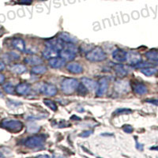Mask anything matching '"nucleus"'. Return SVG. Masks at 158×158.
I'll use <instances>...</instances> for the list:
<instances>
[{"instance_id":"nucleus-16","label":"nucleus","mask_w":158,"mask_h":158,"mask_svg":"<svg viewBox=\"0 0 158 158\" xmlns=\"http://www.w3.org/2000/svg\"><path fill=\"white\" fill-rule=\"evenodd\" d=\"M12 46L19 52H24L25 51V44L21 38H15L12 40Z\"/></svg>"},{"instance_id":"nucleus-10","label":"nucleus","mask_w":158,"mask_h":158,"mask_svg":"<svg viewBox=\"0 0 158 158\" xmlns=\"http://www.w3.org/2000/svg\"><path fill=\"white\" fill-rule=\"evenodd\" d=\"M59 56L65 61H71L75 59L76 53L67 48H63L61 51H59Z\"/></svg>"},{"instance_id":"nucleus-19","label":"nucleus","mask_w":158,"mask_h":158,"mask_svg":"<svg viewBox=\"0 0 158 158\" xmlns=\"http://www.w3.org/2000/svg\"><path fill=\"white\" fill-rule=\"evenodd\" d=\"M59 38H60L63 41L66 42V43H75V42H77V40L75 38L71 36L68 33H66V32H61L59 35Z\"/></svg>"},{"instance_id":"nucleus-24","label":"nucleus","mask_w":158,"mask_h":158,"mask_svg":"<svg viewBox=\"0 0 158 158\" xmlns=\"http://www.w3.org/2000/svg\"><path fill=\"white\" fill-rule=\"evenodd\" d=\"M146 56L148 59L153 62H158V52L157 51H149L146 52Z\"/></svg>"},{"instance_id":"nucleus-30","label":"nucleus","mask_w":158,"mask_h":158,"mask_svg":"<svg viewBox=\"0 0 158 158\" xmlns=\"http://www.w3.org/2000/svg\"><path fill=\"white\" fill-rule=\"evenodd\" d=\"M129 112H131V110L126 109V108H123V109H118L116 111L117 114H127V113H129Z\"/></svg>"},{"instance_id":"nucleus-6","label":"nucleus","mask_w":158,"mask_h":158,"mask_svg":"<svg viewBox=\"0 0 158 158\" xmlns=\"http://www.w3.org/2000/svg\"><path fill=\"white\" fill-rule=\"evenodd\" d=\"M40 91L41 92L42 94H44L46 96H49V97H54L57 94V88L55 85L52 84H48V83H44L40 86Z\"/></svg>"},{"instance_id":"nucleus-21","label":"nucleus","mask_w":158,"mask_h":158,"mask_svg":"<svg viewBox=\"0 0 158 158\" xmlns=\"http://www.w3.org/2000/svg\"><path fill=\"white\" fill-rule=\"evenodd\" d=\"M10 70L17 74H22L26 71V67L22 64H15L10 68Z\"/></svg>"},{"instance_id":"nucleus-5","label":"nucleus","mask_w":158,"mask_h":158,"mask_svg":"<svg viewBox=\"0 0 158 158\" xmlns=\"http://www.w3.org/2000/svg\"><path fill=\"white\" fill-rule=\"evenodd\" d=\"M141 61H142V56L138 52L135 51H130L127 52V62L129 65L135 67V65L141 63Z\"/></svg>"},{"instance_id":"nucleus-3","label":"nucleus","mask_w":158,"mask_h":158,"mask_svg":"<svg viewBox=\"0 0 158 158\" xmlns=\"http://www.w3.org/2000/svg\"><path fill=\"white\" fill-rule=\"evenodd\" d=\"M2 127L11 132L18 133L22 130L23 124L16 119H4L2 122Z\"/></svg>"},{"instance_id":"nucleus-28","label":"nucleus","mask_w":158,"mask_h":158,"mask_svg":"<svg viewBox=\"0 0 158 158\" xmlns=\"http://www.w3.org/2000/svg\"><path fill=\"white\" fill-rule=\"evenodd\" d=\"M123 130L124 132H126L127 134H131L133 131V127L131 125H124V126H123Z\"/></svg>"},{"instance_id":"nucleus-31","label":"nucleus","mask_w":158,"mask_h":158,"mask_svg":"<svg viewBox=\"0 0 158 158\" xmlns=\"http://www.w3.org/2000/svg\"><path fill=\"white\" fill-rule=\"evenodd\" d=\"M92 133H93V131H84V132H82V133L80 135V136L81 137H89L90 135H92Z\"/></svg>"},{"instance_id":"nucleus-34","label":"nucleus","mask_w":158,"mask_h":158,"mask_svg":"<svg viewBox=\"0 0 158 158\" xmlns=\"http://www.w3.org/2000/svg\"><path fill=\"white\" fill-rule=\"evenodd\" d=\"M4 69H5V64H4V63L2 60H0V71L3 70Z\"/></svg>"},{"instance_id":"nucleus-27","label":"nucleus","mask_w":158,"mask_h":158,"mask_svg":"<svg viewBox=\"0 0 158 158\" xmlns=\"http://www.w3.org/2000/svg\"><path fill=\"white\" fill-rule=\"evenodd\" d=\"M153 64L150 63H139L137 65H135V68H145V67H153Z\"/></svg>"},{"instance_id":"nucleus-20","label":"nucleus","mask_w":158,"mask_h":158,"mask_svg":"<svg viewBox=\"0 0 158 158\" xmlns=\"http://www.w3.org/2000/svg\"><path fill=\"white\" fill-rule=\"evenodd\" d=\"M134 91H135V94H138V95H143V94H146L147 93L148 89L145 85L137 84L134 87Z\"/></svg>"},{"instance_id":"nucleus-11","label":"nucleus","mask_w":158,"mask_h":158,"mask_svg":"<svg viewBox=\"0 0 158 158\" xmlns=\"http://www.w3.org/2000/svg\"><path fill=\"white\" fill-rule=\"evenodd\" d=\"M81 81H82L83 85H85L87 88V89L90 90V91H94V90L98 88V83L94 81V80H93V79L82 77Z\"/></svg>"},{"instance_id":"nucleus-12","label":"nucleus","mask_w":158,"mask_h":158,"mask_svg":"<svg viewBox=\"0 0 158 158\" xmlns=\"http://www.w3.org/2000/svg\"><path fill=\"white\" fill-rule=\"evenodd\" d=\"M67 69L72 74H81L84 70L81 65L77 63H70L67 65Z\"/></svg>"},{"instance_id":"nucleus-15","label":"nucleus","mask_w":158,"mask_h":158,"mask_svg":"<svg viewBox=\"0 0 158 158\" xmlns=\"http://www.w3.org/2000/svg\"><path fill=\"white\" fill-rule=\"evenodd\" d=\"M15 91L19 95H26L30 91V86H29V85L26 84V83H21L17 85L15 88Z\"/></svg>"},{"instance_id":"nucleus-22","label":"nucleus","mask_w":158,"mask_h":158,"mask_svg":"<svg viewBox=\"0 0 158 158\" xmlns=\"http://www.w3.org/2000/svg\"><path fill=\"white\" fill-rule=\"evenodd\" d=\"M157 69L154 68V67H145V68H142L140 70V71L142 72V74H145L146 76H152L153 74H155L157 72Z\"/></svg>"},{"instance_id":"nucleus-9","label":"nucleus","mask_w":158,"mask_h":158,"mask_svg":"<svg viewBox=\"0 0 158 158\" xmlns=\"http://www.w3.org/2000/svg\"><path fill=\"white\" fill-rule=\"evenodd\" d=\"M112 59L116 63H123L127 61V52L123 49H115L112 52Z\"/></svg>"},{"instance_id":"nucleus-13","label":"nucleus","mask_w":158,"mask_h":158,"mask_svg":"<svg viewBox=\"0 0 158 158\" xmlns=\"http://www.w3.org/2000/svg\"><path fill=\"white\" fill-rule=\"evenodd\" d=\"M48 63L50 65V67H52V68L59 69L61 68V67H63L64 66L65 63H66V61L61 57H55L49 59Z\"/></svg>"},{"instance_id":"nucleus-7","label":"nucleus","mask_w":158,"mask_h":158,"mask_svg":"<svg viewBox=\"0 0 158 158\" xmlns=\"http://www.w3.org/2000/svg\"><path fill=\"white\" fill-rule=\"evenodd\" d=\"M108 89V81L106 77H102L100 79L98 83V88L97 90V97H103L106 94Z\"/></svg>"},{"instance_id":"nucleus-14","label":"nucleus","mask_w":158,"mask_h":158,"mask_svg":"<svg viewBox=\"0 0 158 158\" xmlns=\"http://www.w3.org/2000/svg\"><path fill=\"white\" fill-rule=\"evenodd\" d=\"M43 57L46 59H51L52 58L58 57V56L59 55V52L57 50L54 48H52L47 47V48H45L44 50L43 53Z\"/></svg>"},{"instance_id":"nucleus-32","label":"nucleus","mask_w":158,"mask_h":158,"mask_svg":"<svg viewBox=\"0 0 158 158\" xmlns=\"http://www.w3.org/2000/svg\"><path fill=\"white\" fill-rule=\"evenodd\" d=\"M146 102L150 103V104H153L158 106V100H155V99H151V100H146Z\"/></svg>"},{"instance_id":"nucleus-8","label":"nucleus","mask_w":158,"mask_h":158,"mask_svg":"<svg viewBox=\"0 0 158 158\" xmlns=\"http://www.w3.org/2000/svg\"><path fill=\"white\" fill-rule=\"evenodd\" d=\"M64 43L65 42L63 41L60 38H58V39H52L50 40H48V41L46 42V46L49 48H52L56 49L58 52H59V51H61L63 48H64Z\"/></svg>"},{"instance_id":"nucleus-18","label":"nucleus","mask_w":158,"mask_h":158,"mask_svg":"<svg viewBox=\"0 0 158 158\" xmlns=\"http://www.w3.org/2000/svg\"><path fill=\"white\" fill-rule=\"evenodd\" d=\"M114 70H115V74L118 77H123L127 74L128 71L127 70L125 66L122 64H116L114 67Z\"/></svg>"},{"instance_id":"nucleus-4","label":"nucleus","mask_w":158,"mask_h":158,"mask_svg":"<svg viewBox=\"0 0 158 158\" xmlns=\"http://www.w3.org/2000/svg\"><path fill=\"white\" fill-rule=\"evenodd\" d=\"M44 138L41 136H32L26 139L25 146L29 149H36V148L43 147L44 145Z\"/></svg>"},{"instance_id":"nucleus-17","label":"nucleus","mask_w":158,"mask_h":158,"mask_svg":"<svg viewBox=\"0 0 158 158\" xmlns=\"http://www.w3.org/2000/svg\"><path fill=\"white\" fill-rule=\"evenodd\" d=\"M25 62L28 64L32 65V66H37V65L41 64L43 63V60H42L41 58L38 57V56H32L25 58Z\"/></svg>"},{"instance_id":"nucleus-29","label":"nucleus","mask_w":158,"mask_h":158,"mask_svg":"<svg viewBox=\"0 0 158 158\" xmlns=\"http://www.w3.org/2000/svg\"><path fill=\"white\" fill-rule=\"evenodd\" d=\"M40 127L38 126H29L28 127V131L30 133H36L39 131Z\"/></svg>"},{"instance_id":"nucleus-26","label":"nucleus","mask_w":158,"mask_h":158,"mask_svg":"<svg viewBox=\"0 0 158 158\" xmlns=\"http://www.w3.org/2000/svg\"><path fill=\"white\" fill-rule=\"evenodd\" d=\"M3 89L6 94H13L15 93V87L13 86L11 83H6L3 85Z\"/></svg>"},{"instance_id":"nucleus-23","label":"nucleus","mask_w":158,"mask_h":158,"mask_svg":"<svg viewBox=\"0 0 158 158\" xmlns=\"http://www.w3.org/2000/svg\"><path fill=\"white\" fill-rule=\"evenodd\" d=\"M46 71H47V67L44 66H41V65L35 66L32 69V73L35 74H43L46 73Z\"/></svg>"},{"instance_id":"nucleus-36","label":"nucleus","mask_w":158,"mask_h":158,"mask_svg":"<svg viewBox=\"0 0 158 158\" xmlns=\"http://www.w3.org/2000/svg\"><path fill=\"white\" fill-rule=\"evenodd\" d=\"M0 156H4V155L2 154V153H1V152H0Z\"/></svg>"},{"instance_id":"nucleus-2","label":"nucleus","mask_w":158,"mask_h":158,"mask_svg":"<svg viewBox=\"0 0 158 158\" xmlns=\"http://www.w3.org/2000/svg\"><path fill=\"white\" fill-rule=\"evenodd\" d=\"M79 82L75 78H65L61 84V89L65 94H71L77 89Z\"/></svg>"},{"instance_id":"nucleus-35","label":"nucleus","mask_w":158,"mask_h":158,"mask_svg":"<svg viewBox=\"0 0 158 158\" xmlns=\"http://www.w3.org/2000/svg\"><path fill=\"white\" fill-rule=\"evenodd\" d=\"M4 80H5V77H4V75L2 74H0V84H2V83L4 81Z\"/></svg>"},{"instance_id":"nucleus-25","label":"nucleus","mask_w":158,"mask_h":158,"mask_svg":"<svg viewBox=\"0 0 158 158\" xmlns=\"http://www.w3.org/2000/svg\"><path fill=\"white\" fill-rule=\"evenodd\" d=\"M44 103L48 108H50L52 111H57V105H56V103L54 101H52V100H49V99H44Z\"/></svg>"},{"instance_id":"nucleus-1","label":"nucleus","mask_w":158,"mask_h":158,"mask_svg":"<svg viewBox=\"0 0 158 158\" xmlns=\"http://www.w3.org/2000/svg\"><path fill=\"white\" fill-rule=\"evenodd\" d=\"M85 58L89 61L97 63V62H102L105 60L107 59V56L101 48L97 47L87 52Z\"/></svg>"},{"instance_id":"nucleus-33","label":"nucleus","mask_w":158,"mask_h":158,"mask_svg":"<svg viewBox=\"0 0 158 158\" xmlns=\"http://www.w3.org/2000/svg\"><path fill=\"white\" fill-rule=\"evenodd\" d=\"M32 1H33V0H21V3L29 5V4H30Z\"/></svg>"}]
</instances>
